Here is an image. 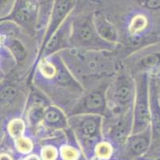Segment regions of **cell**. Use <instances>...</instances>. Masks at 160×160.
Instances as JSON below:
<instances>
[{"label":"cell","mask_w":160,"mask_h":160,"mask_svg":"<svg viewBox=\"0 0 160 160\" xmlns=\"http://www.w3.org/2000/svg\"><path fill=\"white\" fill-rule=\"evenodd\" d=\"M15 18L19 22L26 23V22L30 20V19L32 18V13L30 9L24 7V8H21L16 11Z\"/></svg>","instance_id":"obj_8"},{"label":"cell","mask_w":160,"mask_h":160,"mask_svg":"<svg viewBox=\"0 0 160 160\" xmlns=\"http://www.w3.org/2000/svg\"><path fill=\"white\" fill-rule=\"evenodd\" d=\"M148 7L151 9H156L160 7V0H151L147 3Z\"/></svg>","instance_id":"obj_24"},{"label":"cell","mask_w":160,"mask_h":160,"mask_svg":"<svg viewBox=\"0 0 160 160\" xmlns=\"http://www.w3.org/2000/svg\"><path fill=\"white\" fill-rule=\"evenodd\" d=\"M158 62H159V58L155 55H149V56L146 57V58L143 59V63H144V65L146 66V67H155V66L158 64Z\"/></svg>","instance_id":"obj_16"},{"label":"cell","mask_w":160,"mask_h":160,"mask_svg":"<svg viewBox=\"0 0 160 160\" xmlns=\"http://www.w3.org/2000/svg\"><path fill=\"white\" fill-rule=\"evenodd\" d=\"M18 145L19 149L23 152H30V148H31L30 143L29 142V141L26 140V139H20V140L18 141Z\"/></svg>","instance_id":"obj_19"},{"label":"cell","mask_w":160,"mask_h":160,"mask_svg":"<svg viewBox=\"0 0 160 160\" xmlns=\"http://www.w3.org/2000/svg\"><path fill=\"white\" fill-rule=\"evenodd\" d=\"M92 31L89 26L85 25L81 26L79 30V37L83 41H89L92 38Z\"/></svg>","instance_id":"obj_13"},{"label":"cell","mask_w":160,"mask_h":160,"mask_svg":"<svg viewBox=\"0 0 160 160\" xmlns=\"http://www.w3.org/2000/svg\"><path fill=\"white\" fill-rule=\"evenodd\" d=\"M61 114L58 111L50 109L46 113V120L49 123H56L60 121Z\"/></svg>","instance_id":"obj_11"},{"label":"cell","mask_w":160,"mask_h":160,"mask_svg":"<svg viewBox=\"0 0 160 160\" xmlns=\"http://www.w3.org/2000/svg\"><path fill=\"white\" fill-rule=\"evenodd\" d=\"M103 101L102 96L99 93H92L86 98L85 106L89 110H99L102 108Z\"/></svg>","instance_id":"obj_3"},{"label":"cell","mask_w":160,"mask_h":160,"mask_svg":"<svg viewBox=\"0 0 160 160\" xmlns=\"http://www.w3.org/2000/svg\"><path fill=\"white\" fill-rule=\"evenodd\" d=\"M11 134L14 136L19 135L22 132L23 124L20 121H14L11 124Z\"/></svg>","instance_id":"obj_15"},{"label":"cell","mask_w":160,"mask_h":160,"mask_svg":"<svg viewBox=\"0 0 160 160\" xmlns=\"http://www.w3.org/2000/svg\"><path fill=\"white\" fill-rule=\"evenodd\" d=\"M56 157V152L52 148H47L44 150L43 152V158L44 160H53Z\"/></svg>","instance_id":"obj_22"},{"label":"cell","mask_w":160,"mask_h":160,"mask_svg":"<svg viewBox=\"0 0 160 160\" xmlns=\"http://www.w3.org/2000/svg\"><path fill=\"white\" fill-rule=\"evenodd\" d=\"M116 96L118 102L121 104H124L131 99L132 90L128 86H123L118 89Z\"/></svg>","instance_id":"obj_5"},{"label":"cell","mask_w":160,"mask_h":160,"mask_svg":"<svg viewBox=\"0 0 160 160\" xmlns=\"http://www.w3.org/2000/svg\"><path fill=\"white\" fill-rule=\"evenodd\" d=\"M97 152L99 156L103 157V158H108V156L111 153V149L108 145H100L98 146Z\"/></svg>","instance_id":"obj_18"},{"label":"cell","mask_w":160,"mask_h":160,"mask_svg":"<svg viewBox=\"0 0 160 160\" xmlns=\"http://www.w3.org/2000/svg\"><path fill=\"white\" fill-rule=\"evenodd\" d=\"M99 31L101 35H103L104 38L108 39H113L116 37L114 30L111 26L107 24H102L99 27Z\"/></svg>","instance_id":"obj_9"},{"label":"cell","mask_w":160,"mask_h":160,"mask_svg":"<svg viewBox=\"0 0 160 160\" xmlns=\"http://www.w3.org/2000/svg\"><path fill=\"white\" fill-rule=\"evenodd\" d=\"M145 23V20L143 19V18H137L135 19V22L133 23V28L135 30H138V29L141 28L143 26Z\"/></svg>","instance_id":"obj_23"},{"label":"cell","mask_w":160,"mask_h":160,"mask_svg":"<svg viewBox=\"0 0 160 160\" xmlns=\"http://www.w3.org/2000/svg\"><path fill=\"white\" fill-rule=\"evenodd\" d=\"M17 91L14 87H6L1 92V99L4 101L11 100L15 97Z\"/></svg>","instance_id":"obj_14"},{"label":"cell","mask_w":160,"mask_h":160,"mask_svg":"<svg viewBox=\"0 0 160 160\" xmlns=\"http://www.w3.org/2000/svg\"><path fill=\"white\" fill-rule=\"evenodd\" d=\"M77 152L71 148H66L63 151V155L65 158L68 160H72L77 158Z\"/></svg>","instance_id":"obj_21"},{"label":"cell","mask_w":160,"mask_h":160,"mask_svg":"<svg viewBox=\"0 0 160 160\" xmlns=\"http://www.w3.org/2000/svg\"><path fill=\"white\" fill-rule=\"evenodd\" d=\"M27 160H39V158L36 155H32V156L28 157L27 158Z\"/></svg>","instance_id":"obj_25"},{"label":"cell","mask_w":160,"mask_h":160,"mask_svg":"<svg viewBox=\"0 0 160 160\" xmlns=\"http://www.w3.org/2000/svg\"><path fill=\"white\" fill-rule=\"evenodd\" d=\"M58 80L61 83H68L70 82L71 79L69 75L67 73H65L63 70H60L58 74Z\"/></svg>","instance_id":"obj_20"},{"label":"cell","mask_w":160,"mask_h":160,"mask_svg":"<svg viewBox=\"0 0 160 160\" xmlns=\"http://www.w3.org/2000/svg\"><path fill=\"white\" fill-rule=\"evenodd\" d=\"M147 99L148 98H147L146 90L145 88L141 86L139 95H138V101L136 109V129H139V130L146 127L149 120V110H148Z\"/></svg>","instance_id":"obj_1"},{"label":"cell","mask_w":160,"mask_h":160,"mask_svg":"<svg viewBox=\"0 0 160 160\" xmlns=\"http://www.w3.org/2000/svg\"><path fill=\"white\" fill-rule=\"evenodd\" d=\"M128 132L127 123L124 120H121L117 123V125L113 130V135L116 139H121L125 136Z\"/></svg>","instance_id":"obj_7"},{"label":"cell","mask_w":160,"mask_h":160,"mask_svg":"<svg viewBox=\"0 0 160 160\" xmlns=\"http://www.w3.org/2000/svg\"><path fill=\"white\" fill-rule=\"evenodd\" d=\"M58 41H59V39H58V34H54V35H53V36L50 37L47 44H46V51H47V52L51 51L52 50L56 47L57 45L58 44Z\"/></svg>","instance_id":"obj_17"},{"label":"cell","mask_w":160,"mask_h":160,"mask_svg":"<svg viewBox=\"0 0 160 160\" xmlns=\"http://www.w3.org/2000/svg\"><path fill=\"white\" fill-rule=\"evenodd\" d=\"M69 3L68 1H59L56 4L54 11H53V19H52L51 25H50L49 30L48 31L47 39H49V37L51 35H53V32L58 27V24L60 23V22L63 19L64 16L66 14L67 11L69 10Z\"/></svg>","instance_id":"obj_2"},{"label":"cell","mask_w":160,"mask_h":160,"mask_svg":"<svg viewBox=\"0 0 160 160\" xmlns=\"http://www.w3.org/2000/svg\"><path fill=\"white\" fill-rule=\"evenodd\" d=\"M97 123L93 119L85 120L82 124L83 134L87 136H91L96 133Z\"/></svg>","instance_id":"obj_6"},{"label":"cell","mask_w":160,"mask_h":160,"mask_svg":"<svg viewBox=\"0 0 160 160\" xmlns=\"http://www.w3.org/2000/svg\"><path fill=\"white\" fill-rule=\"evenodd\" d=\"M1 160H11V158H10V157L8 155H2L1 156Z\"/></svg>","instance_id":"obj_26"},{"label":"cell","mask_w":160,"mask_h":160,"mask_svg":"<svg viewBox=\"0 0 160 160\" xmlns=\"http://www.w3.org/2000/svg\"><path fill=\"white\" fill-rule=\"evenodd\" d=\"M92 160H97V158H94V159H92Z\"/></svg>","instance_id":"obj_27"},{"label":"cell","mask_w":160,"mask_h":160,"mask_svg":"<svg viewBox=\"0 0 160 160\" xmlns=\"http://www.w3.org/2000/svg\"><path fill=\"white\" fill-rule=\"evenodd\" d=\"M152 111V120H153L154 129L155 131L160 134V111H158L156 106H153Z\"/></svg>","instance_id":"obj_12"},{"label":"cell","mask_w":160,"mask_h":160,"mask_svg":"<svg viewBox=\"0 0 160 160\" xmlns=\"http://www.w3.org/2000/svg\"><path fill=\"white\" fill-rule=\"evenodd\" d=\"M11 49L18 59H22L25 56L26 53H25L24 48L18 41H13L12 44H11Z\"/></svg>","instance_id":"obj_10"},{"label":"cell","mask_w":160,"mask_h":160,"mask_svg":"<svg viewBox=\"0 0 160 160\" xmlns=\"http://www.w3.org/2000/svg\"><path fill=\"white\" fill-rule=\"evenodd\" d=\"M148 141L144 138H137L130 143V149L135 155H141L148 148Z\"/></svg>","instance_id":"obj_4"}]
</instances>
